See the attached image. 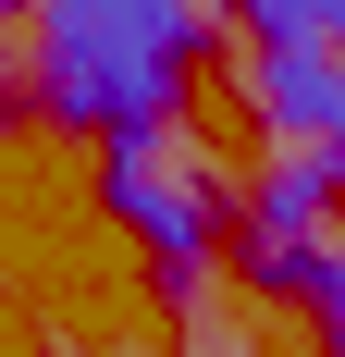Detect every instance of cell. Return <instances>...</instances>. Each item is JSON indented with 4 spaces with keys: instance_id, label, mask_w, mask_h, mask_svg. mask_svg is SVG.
Instances as JSON below:
<instances>
[{
    "instance_id": "obj_2",
    "label": "cell",
    "mask_w": 345,
    "mask_h": 357,
    "mask_svg": "<svg viewBox=\"0 0 345 357\" xmlns=\"http://www.w3.org/2000/svg\"><path fill=\"white\" fill-rule=\"evenodd\" d=\"M99 210L148 247V271H161L172 296H198V284H210L222 197H210V173L185 160V136H172V123H148V136H111V148H99Z\"/></svg>"
},
{
    "instance_id": "obj_9",
    "label": "cell",
    "mask_w": 345,
    "mask_h": 357,
    "mask_svg": "<svg viewBox=\"0 0 345 357\" xmlns=\"http://www.w3.org/2000/svg\"><path fill=\"white\" fill-rule=\"evenodd\" d=\"M0 123H13V86H0Z\"/></svg>"
},
{
    "instance_id": "obj_8",
    "label": "cell",
    "mask_w": 345,
    "mask_h": 357,
    "mask_svg": "<svg viewBox=\"0 0 345 357\" xmlns=\"http://www.w3.org/2000/svg\"><path fill=\"white\" fill-rule=\"evenodd\" d=\"M13 13H37V0H0V25H13Z\"/></svg>"
},
{
    "instance_id": "obj_11",
    "label": "cell",
    "mask_w": 345,
    "mask_h": 357,
    "mask_svg": "<svg viewBox=\"0 0 345 357\" xmlns=\"http://www.w3.org/2000/svg\"><path fill=\"white\" fill-rule=\"evenodd\" d=\"M333 62H345V37H333Z\"/></svg>"
},
{
    "instance_id": "obj_7",
    "label": "cell",
    "mask_w": 345,
    "mask_h": 357,
    "mask_svg": "<svg viewBox=\"0 0 345 357\" xmlns=\"http://www.w3.org/2000/svg\"><path fill=\"white\" fill-rule=\"evenodd\" d=\"M321 357H345V308H321Z\"/></svg>"
},
{
    "instance_id": "obj_5",
    "label": "cell",
    "mask_w": 345,
    "mask_h": 357,
    "mask_svg": "<svg viewBox=\"0 0 345 357\" xmlns=\"http://www.w3.org/2000/svg\"><path fill=\"white\" fill-rule=\"evenodd\" d=\"M235 259H247V284H259V296L345 308V259H333V234H296V247H235Z\"/></svg>"
},
{
    "instance_id": "obj_1",
    "label": "cell",
    "mask_w": 345,
    "mask_h": 357,
    "mask_svg": "<svg viewBox=\"0 0 345 357\" xmlns=\"http://www.w3.org/2000/svg\"><path fill=\"white\" fill-rule=\"evenodd\" d=\"M198 86V0H37V123L148 136Z\"/></svg>"
},
{
    "instance_id": "obj_6",
    "label": "cell",
    "mask_w": 345,
    "mask_h": 357,
    "mask_svg": "<svg viewBox=\"0 0 345 357\" xmlns=\"http://www.w3.org/2000/svg\"><path fill=\"white\" fill-rule=\"evenodd\" d=\"M247 50H321V37H345V0H235Z\"/></svg>"
},
{
    "instance_id": "obj_3",
    "label": "cell",
    "mask_w": 345,
    "mask_h": 357,
    "mask_svg": "<svg viewBox=\"0 0 345 357\" xmlns=\"http://www.w3.org/2000/svg\"><path fill=\"white\" fill-rule=\"evenodd\" d=\"M247 111L272 148H333L345 136V62L333 50H247Z\"/></svg>"
},
{
    "instance_id": "obj_4",
    "label": "cell",
    "mask_w": 345,
    "mask_h": 357,
    "mask_svg": "<svg viewBox=\"0 0 345 357\" xmlns=\"http://www.w3.org/2000/svg\"><path fill=\"white\" fill-rule=\"evenodd\" d=\"M345 185H333V160H321V148H284L272 173L247 185V234L235 247H296V234H321V210H333Z\"/></svg>"
},
{
    "instance_id": "obj_10",
    "label": "cell",
    "mask_w": 345,
    "mask_h": 357,
    "mask_svg": "<svg viewBox=\"0 0 345 357\" xmlns=\"http://www.w3.org/2000/svg\"><path fill=\"white\" fill-rule=\"evenodd\" d=\"M333 259H345V222H333Z\"/></svg>"
}]
</instances>
